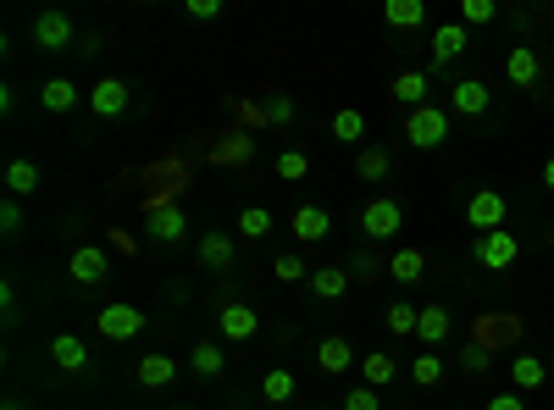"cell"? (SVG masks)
<instances>
[{
    "instance_id": "1",
    "label": "cell",
    "mask_w": 554,
    "mask_h": 410,
    "mask_svg": "<svg viewBox=\"0 0 554 410\" xmlns=\"http://www.w3.org/2000/svg\"><path fill=\"white\" fill-rule=\"evenodd\" d=\"M444 139H449V111H444V106H416V111H405V145L438 150Z\"/></svg>"
},
{
    "instance_id": "2",
    "label": "cell",
    "mask_w": 554,
    "mask_h": 410,
    "mask_svg": "<svg viewBox=\"0 0 554 410\" xmlns=\"http://www.w3.org/2000/svg\"><path fill=\"white\" fill-rule=\"evenodd\" d=\"M466 222L477 228V239H482V233H499V228L510 222V200H505L499 189H477V194L466 200Z\"/></svg>"
},
{
    "instance_id": "3",
    "label": "cell",
    "mask_w": 554,
    "mask_h": 410,
    "mask_svg": "<svg viewBox=\"0 0 554 410\" xmlns=\"http://www.w3.org/2000/svg\"><path fill=\"white\" fill-rule=\"evenodd\" d=\"M405 228V205L399 200H388V194H377V200H366V211H361V233L366 239H394V233Z\"/></svg>"
},
{
    "instance_id": "4",
    "label": "cell",
    "mask_w": 554,
    "mask_h": 410,
    "mask_svg": "<svg viewBox=\"0 0 554 410\" xmlns=\"http://www.w3.org/2000/svg\"><path fill=\"white\" fill-rule=\"evenodd\" d=\"M95 327H100V338H111V344H122V338H139L145 333V311L139 305H100L95 311Z\"/></svg>"
},
{
    "instance_id": "5",
    "label": "cell",
    "mask_w": 554,
    "mask_h": 410,
    "mask_svg": "<svg viewBox=\"0 0 554 410\" xmlns=\"http://www.w3.org/2000/svg\"><path fill=\"white\" fill-rule=\"evenodd\" d=\"M73 39H78V28H73V17H67V12L45 6V12L34 17V45H39V50L61 56V50H73Z\"/></svg>"
},
{
    "instance_id": "6",
    "label": "cell",
    "mask_w": 554,
    "mask_h": 410,
    "mask_svg": "<svg viewBox=\"0 0 554 410\" xmlns=\"http://www.w3.org/2000/svg\"><path fill=\"white\" fill-rule=\"evenodd\" d=\"M217 333L228 338V344H250V338L261 333V311H255V305H244V300H228L217 311Z\"/></svg>"
},
{
    "instance_id": "7",
    "label": "cell",
    "mask_w": 554,
    "mask_h": 410,
    "mask_svg": "<svg viewBox=\"0 0 554 410\" xmlns=\"http://www.w3.org/2000/svg\"><path fill=\"white\" fill-rule=\"evenodd\" d=\"M521 261V239L510 228H499V233H482L477 239V266H488V272H505V266H516Z\"/></svg>"
},
{
    "instance_id": "8",
    "label": "cell",
    "mask_w": 554,
    "mask_h": 410,
    "mask_svg": "<svg viewBox=\"0 0 554 410\" xmlns=\"http://www.w3.org/2000/svg\"><path fill=\"white\" fill-rule=\"evenodd\" d=\"M67 272H73L78 289H95V283L111 272V261H106V250H100V244H78L73 261H67Z\"/></svg>"
},
{
    "instance_id": "9",
    "label": "cell",
    "mask_w": 554,
    "mask_h": 410,
    "mask_svg": "<svg viewBox=\"0 0 554 410\" xmlns=\"http://www.w3.org/2000/svg\"><path fill=\"white\" fill-rule=\"evenodd\" d=\"M388 95H394L399 106H410V111H416V106H433V100H427V95H433V73L410 67V73H399L394 84H388Z\"/></svg>"
},
{
    "instance_id": "10",
    "label": "cell",
    "mask_w": 554,
    "mask_h": 410,
    "mask_svg": "<svg viewBox=\"0 0 554 410\" xmlns=\"http://www.w3.org/2000/svg\"><path fill=\"white\" fill-rule=\"evenodd\" d=\"M289 233H294L300 244H316V239H327V233H333V217H327L322 205H294Z\"/></svg>"
},
{
    "instance_id": "11",
    "label": "cell",
    "mask_w": 554,
    "mask_h": 410,
    "mask_svg": "<svg viewBox=\"0 0 554 410\" xmlns=\"http://www.w3.org/2000/svg\"><path fill=\"white\" fill-rule=\"evenodd\" d=\"M350 283H355V272L344 261L316 266V272H311V294H316V300H344V294H350Z\"/></svg>"
},
{
    "instance_id": "12",
    "label": "cell",
    "mask_w": 554,
    "mask_h": 410,
    "mask_svg": "<svg viewBox=\"0 0 554 410\" xmlns=\"http://www.w3.org/2000/svg\"><path fill=\"white\" fill-rule=\"evenodd\" d=\"M50 361H56V372H89V344L78 333H56L50 338Z\"/></svg>"
},
{
    "instance_id": "13",
    "label": "cell",
    "mask_w": 554,
    "mask_h": 410,
    "mask_svg": "<svg viewBox=\"0 0 554 410\" xmlns=\"http://www.w3.org/2000/svg\"><path fill=\"white\" fill-rule=\"evenodd\" d=\"M466 23H444V28H433V73L438 67H449V61H460L466 56Z\"/></svg>"
},
{
    "instance_id": "14",
    "label": "cell",
    "mask_w": 554,
    "mask_h": 410,
    "mask_svg": "<svg viewBox=\"0 0 554 410\" xmlns=\"http://www.w3.org/2000/svg\"><path fill=\"white\" fill-rule=\"evenodd\" d=\"M145 228H150V239H167V244H178L183 233H189V217H183L178 205H150V217H145Z\"/></svg>"
},
{
    "instance_id": "15",
    "label": "cell",
    "mask_w": 554,
    "mask_h": 410,
    "mask_svg": "<svg viewBox=\"0 0 554 410\" xmlns=\"http://www.w3.org/2000/svg\"><path fill=\"white\" fill-rule=\"evenodd\" d=\"M488 84H482V78H460L455 89H449V111H460V117H482V111H488Z\"/></svg>"
},
{
    "instance_id": "16",
    "label": "cell",
    "mask_w": 554,
    "mask_h": 410,
    "mask_svg": "<svg viewBox=\"0 0 554 410\" xmlns=\"http://www.w3.org/2000/svg\"><path fill=\"white\" fill-rule=\"evenodd\" d=\"M89 106H95V117H122V111H128V84H122V78H100L95 89H89Z\"/></svg>"
},
{
    "instance_id": "17",
    "label": "cell",
    "mask_w": 554,
    "mask_h": 410,
    "mask_svg": "<svg viewBox=\"0 0 554 410\" xmlns=\"http://www.w3.org/2000/svg\"><path fill=\"white\" fill-rule=\"evenodd\" d=\"M538 73H543V61H538V50H532V45H516L505 56V78L516 89H532V84H538Z\"/></svg>"
},
{
    "instance_id": "18",
    "label": "cell",
    "mask_w": 554,
    "mask_h": 410,
    "mask_svg": "<svg viewBox=\"0 0 554 410\" xmlns=\"http://www.w3.org/2000/svg\"><path fill=\"white\" fill-rule=\"evenodd\" d=\"M449 333H455V322H449L444 305H422V316H416V338H422L427 350H438Z\"/></svg>"
},
{
    "instance_id": "19",
    "label": "cell",
    "mask_w": 554,
    "mask_h": 410,
    "mask_svg": "<svg viewBox=\"0 0 554 410\" xmlns=\"http://www.w3.org/2000/svg\"><path fill=\"white\" fill-rule=\"evenodd\" d=\"M233 255H239V244H233L228 233H200V261L211 266V272H233Z\"/></svg>"
},
{
    "instance_id": "20",
    "label": "cell",
    "mask_w": 554,
    "mask_h": 410,
    "mask_svg": "<svg viewBox=\"0 0 554 410\" xmlns=\"http://www.w3.org/2000/svg\"><path fill=\"white\" fill-rule=\"evenodd\" d=\"M510 383H516V394H532V388L549 383V366H543V355H516V361H510Z\"/></svg>"
},
{
    "instance_id": "21",
    "label": "cell",
    "mask_w": 554,
    "mask_h": 410,
    "mask_svg": "<svg viewBox=\"0 0 554 410\" xmlns=\"http://www.w3.org/2000/svg\"><path fill=\"white\" fill-rule=\"evenodd\" d=\"M316 366H322L327 377H344L355 366V350L344 344V338H322V344H316Z\"/></svg>"
},
{
    "instance_id": "22",
    "label": "cell",
    "mask_w": 554,
    "mask_h": 410,
    "mask_svg": "<svg viewBox=\"0 0 554 410\" xmlns=\"http://www.w3.org/2000/svg\"><path fill=\"white\" fill-rule=\"evenodd\" d=\"M388 172H394V150L388 145H366L361 156H355V178L377 183V178H388Z\"/></svg>"
},
{
    "instance_id": "23",
    "label": "cell",
    "mask_w": 554,
    "mask_h": 410,
    "mask_svg": "<svg viewBox=\"0 0 554 410\" xmlns=\"http://www.w3.org/2000/svg\"><path fill=\"white\" fill-rule=\"evenodd\" d=\"M178 372H183V366L172 361V355H145V361H139V383H145V388H172V383H178Z\"/></svg>"
},
{
    "instance_id": "24",
    "label": "cell",
    "mask_w": 554,
    "mask_h": 410,
    "mask_svg": "<svg viewBox=\"0 0 554 410\" xmlns=\"http://www.w3.org/2000/svg\"><path fill=\"white\" fill-rule=\"evenodd\" d=\"M327 133H333L338 145H361V139H366V111H355V106L333 111V122H327Z\"/></svg>"
},
{
    "instance_id": "25",
    "label": "cell",
    "mask_w": 554,
    "mask_h": 410,
    "mask_svg": "<svg viewBox=\"0 0 554 410\" xmlns=\"http://www.w3.org/2000/svg\"><path fill=\"white\" fill-rule=\"evenodd\" d=\"M422 272H427V255L416 250V244H405V250L388 255V278H394V283H416Z\"/></svg>"
},
{
    "instance_id": "26",
    "label": "cell",
    "mask_w": 554,
    "mask_h": 410,
    "mask_svg": "<svg viewBox=\"0 0 554 410\" xmlns=\"http://www.w3.org/2000/svg\"><path fill=\"white\" fill-rule=\"evenodd\" d=\"M39 100H45V111H73L78 106V84L73 78H45V84H39Z\"/></svg>"
},
{
    "instance_id": "27",
    "label": "cell",
    "mask_w": 554,
    "mask_h": 410,
    "mask_svg": "<svg viewBox=\"0 0 554 410\" xmlns=\"http://www.w3.org/2000/svg\"><path fill=\"white\" fill-rule=\"evenodd\" d=\"M34 189H39V167H34V161H23V156L6 161V194H12V200H28Z\"/></svg>"
},
{
    "instance_id": "28",
    "label": "cell",
    "mask_w": 554,
    "mask_h": 410,
    "mask_svg": "<svg viewBox=\"0 0 554 410\" xmlns=\"http://www.w3.org/2000/svg\"><path fill=\"white\" fill-rule=\"evenodd\" d=\"M361 377H366V388H388L399 377V361L388 350H377V355H361Z\"/></svg>"
},
{
    "instance_id": "29",
    "label": "cell",
    "mask_w": 554,
    "mask_h": 410,
    "mask_svg": "<svg viewBox=\"0 0 554 410\" xmlns=\"http://www.w3.org/2000/svg\"><path fill=\"white\" fill-rule=\"evenodd\" d=\"M383 23H388V28H422V23H427V6H422V0H388V6H383Z\"/></svg>"
},
{
    "instance_id": "30",
    "label": "cell",
    "mask_w": 554,
    "mask_h": 410,
    "mask_svg": "<svg viewBox=\"0 0 554 410\" xmlns=\"http://www.w3.org/2000/svg\"><path fill=\"white\" fill-rule=\"evenodd\" d=\"M222 366H228V355H222L217 344H194L189 350V372L194 377H222Z\"/></svg>"
},
{
    "instance_id": "31",
    "label": "cell",
    "mask_w": 554,
    "mask_h": 410,
    "mask_svg": "<svg viewBox=\"0 0 554 410\" xmlns=\"http://www.w3.org/2000/svg\"><path fill=\"white\" fill-rule=\"evenodd\" d=\"M410 383H416V388H438V383H444V355H438V350L416 355V366H410Z\"/></svg>"
},
{
    "instance_id": "32",
    "label": "cell",
    "mask_w": 554,
    "mask_h": 410,
    "mask_svg": "<svg viewBox=\"0 0 554 410\" xmlns=\"http://www.w3.org/2000/svg\"><path fill=\"white\" fill-rule=\"evenodd\" d=\"M261 399H266V405H283V399H294V372L272 366V372L261 377Z\"/></svg>"
},
{
    "instance_id": "33",
    "label": "cell",
    "mask_w": 554,
    "mask_h": 410,
    "mask_svg": "<svg viewBox=\"0 0 554 410\" xmlns=\"http://www.w3.org/2000/svg\"><path fill=\"white\" fill-rule=\"evenodd\" d=\"M311 272H316V266H305L300 250H289V255H277V261H272V278L277 283H311Z\"/></svg>"
},
{
    "instance_id": "34",
    "label": "cell",
    "mask_w": 554,
    "mask_h": 410,
    "mask_svg": "<svg viewBox=\"0 0 554 410\" xmlns=\"http://www.w3.org/2000/svg\"><path fill=\"white\" fill-rule=\"evenodd\" d=\"M272 172L283 183H300V178H311V156H305V150H283V156L272 161Z\"/></svg>"
},
{
    "instance_id": "35",
    "label": "cell",
    "mask_w": 554,
    "mask_h": 410,
    "mask_svg": "<svg viewBox=\"0 0 554 410\" xmlns=\"http://www.w3.org/2000/svg\"><path fill=\"white\" fill-rule=\"evenodd\" d=\"M239 233H244V239H266V233H272V211H266V205H244V211H239Z\"/></svg>"
},
{
    "instance_id": "36",
    "label": "cell",
    "mask_w": 554,
    "mask_h": 410,
    "mask_svg": "<svg viewBox=\"0 0 554 410\" xmlns=\"http://www.w3.org/2000/svg\"><path fill=\"white\" fill-rule=\"evenodd\" d=\"M416 316H422V305L394 300V305H388V333H394V338H410V333H416Z\"/></svg>"
},
{
    "instance_id": "37",
    "label": "cell",
    "mask_w": 554,
    "mask_h": 410,
    "mask_svg": "<svg viewBox=\"0 0 554 410\" xmlns=\"http://www.w3.org/2000/svg\"><path fill=\"white\" fill-rule=\"evenodd\" d=\"M289 117H294V100L283 95V89H277V95L266 100L261 111H255V122H272V128H283V122H289Z\"/></svg>"
},
{
    "instance_id": "38",
    "label": "cell",
    "mask_w": 554,
    "mask_h": 410,
    "mask_svg": "<svg viewBox=\"0 0 554 410\" xmlns=\"http://www.w3.org/2000/svg\"><path fill=\"white\" fill-rule=\"evenodd\" d=\"M494 17H499L494 0H460V23L466 28H482V23H494Z\"/></svg>"
},
{
    "instance_id": "39",
    "label": "cell",
    "mask_w": 554,
    "mask_h": 410,
    "mask_svg": "<svg viewBox=\"0 0 554 410\" xmlns=\"http://www.w3.org/2000/svg\"><path fill=\"white\" fill-rule=\"evenodd\" d=\"M0 233H6V239H17V233H23V200H12V194L0 200Z\"/></svg>"
},
{
    "instance_id": "40",
    "label": "cell",
    "mask_w": 554,
    "mask_h": 410,
    "mask_svg": "<svg viewBox=\"0 0 554 410\" xmlns=\"http://www.w3.org/2000/svg\"><path fill=\"white\" fill-rule=\"evenodd\" d=\"M460 366H466L471 377H482V372H488V366H494V355H488V344H477V338H471V350L460 355Z\"/></svg>"
},
{
    "instance_id": "41",
    "label": "cell",
    "mask_w": 554,
    "mask_h": 410,
    "mask_svg": "<svg viewBox=\"0 0 554 410\" xmlns=\"http://www.w3.org/2000/svg\"><path fill=\"white\" fill-rule=\"evenodd\" d=\"M344 410H383V399H377V388H350V394H344Z\"/></svg>"
},
{
    "instance_id": "42",
    "label": "cell",
    "mask_w": 554,
    "mask_h": 410,
    "mask_svg": "<svg viewBox=\"0 0 554 410\" xmlns=\"http://www.w3.org/2000/svg\"><path fill=\"white\" fill-rule=\"evenodd\" d=\"M183 12H189L194 23H217V17H222V0H183Z\"/></svg>"
},
{
    "instance_id": "43",
    "label": "cell",
    "mask_w": 554,
    "mask_h": 410,
    "mask_svg": "<svg viewBox=\"0 0 554 410\" xmlns=\"http://www.w3.org/2000/svg\"><path fill=\"white\" fill-rule=\"evenodd\" d=\"M383 266H388V261H377V255H372V250H355V261H350V272H355V278H377V272H383Z\"/></svg>"
},
{
    "instance_id": "44",
    "label": "cell",
    "mask_w": 554,
    "mask_h": 410,
    "mask_svg": "<svg viewBox=\"0 0 554 410\" xmlns=\"http://www.w3.org/2000/svg\"><path fill=\"white\" fill-rule=\"evenodd\" d=\"M488 410H527V399L510 388V394H494V399H488Z\"/></svg>"
},
{
    "instance_id": "45",
    "label": "cell",
    "mask_w": 554,
    "mask_h": 410,
    "mask_svg": "<svg viewBox=\"0 0 554 410\" xmlns=\"http://www.w3.org/2000/svg\"><path fill=\"white\" fill-rule=\"evenodd\" d=\"M106 244H111V250H122V255L133 250V239H128V233H122V228H111V233H106Z\"/></svg>"
},
{
    "instance_id": "46",
    "label": "cell",
    "mask_w": 554,
    "mask_h": 410,
    "mask_svg": "<svg viewBox=\"0 0 554 410\" xmlns=\"http://www.w3.org/2000/svg\"><path fill=\"white\" fill-rule=\"evenodd\" d=\"M543 189H549V194H554V156H549V161H543Z\"/></svg>"
},
{
    "instance_id": "47",
    "label": "cell",
    "mask_w": 554,
    "mask_h": 410,
    "mask_svg": "<svg viewBox=\"0 0 554 410\" xmlns=\"http://www.w3.org/2000/svg\"><path fill=\"white\" fill-rule=\"evenodd\" d=\"M6 410H28V405H23V399H6Z\"/></svg>"
}]
</instances>
